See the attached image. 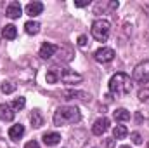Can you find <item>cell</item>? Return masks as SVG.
Masks as SVG:
<instances>
[{"label":"cell","instance_id":"obj_30","mask_svg":"<svg viewBox=\"0 0 149 148\" xmlns=\"http://www.w3.org/2000/svg\"><path fill=\"white\" fill-rule=\"evenodd\" d=\"M144 11H148L149 12V5H144Z\"/></svg>","mask_w":149,"mask_h":148},{"label":"cell","instance_id":"obj_11","mask_svg":"<svg viewBox=\"0 0 149 148\" xmlns=\"http://www.w3.org/2000/svg\"><path fill=\"white\" fill-rule=\"evenodd\" d=\"M57 52V47L54 45V44H49V42H45L42 47H40V52H38V56L42 58V59H50L54 54Z\"/></svg>","mask_w":149,"mask_h":148},{"label":"cell","instance_id":"obj_29","mask_svg":"<svg viewBox=\"0 0 149 148\" xmlns=\"http://www.w3.org/2000/svg\"><path fill=\"white\" fill-rule=\"evenodd\" d=\"M114 138H109V140H106V148H114Z\"/></svg>","mask_w":149,"mask_h":148},{"label":"cell","instance_id":"obj_1","mask_svg":"<svg viewBox=\"0 0 149 148\" xmlns=\"http://www.w3.org/2000/svg\"><path fill=\"white\" fill-rule=\"evenodd\" d=\"M132 91V80L127 73H114L109 80V92L114 96H127Z\"/></svg>","mask_w":149,"mask_h":148},{"label":"cell","instance_id":"obj_22","mask_svg":"<svg viewBox=\"0 0 149 148\" xmlns=\"http://www.w3.org/2000/svg\"><path fill=\"white\" fill-rule=\"evenodd\" d=\"M12 108H14V111L16 110H23L24 106H26V99L23 98V96H19V98H16L14 101H12V105H10Z\"/></svg>","mask_w":149,"mask_h":148},{"label":"cell","instance_id":"obj_19","mask_svg":"<svg viewBox=\"0 0 149 148\" xmlns=\"http://www.w3.org/2000/svg\"><path fill=\"white\" fill-rule=\"evenodd\" d=\"M127 134H128V129L125 125H114L113 127V138L114 140H123Z\"/></svg>","mask_w":149,"mask_h":148},{"label":"cell","instance_id":"obj_5","mask_svg":"<svg viewBox=\"0 0 149 148\" xmlns=\"http://www.w3.org/2000/svg\"><path fill=\"white\" fill-rule=\"evenodd\" d=\"M59 80L64 82V84H70V85H74V84H80L83 80V77L74 72V70H70V68H64V70H59Z\"/></svg>","mask_w":149,"mask_h":148},{"label":"cell","instance_id":"obj_20","mask_svg":"<svg viewBox=\"0 0 149 148\" xmlns=\"http://www.w3.org/2000/svg\"><path fill=\"white\" fill-rule=\"evenodd\" d=\"M24 30H26L28 35H37L38 32H40V23L38 21H28L24 25Z\"/></svg>","mask_w":149,"mask_h":148},{"label":"cell","instance_id":"obj_14","mask_svg":"<svg viewBox=\"0 0 149 148\" xmlns=\"http://www.w3.org/2000/svg\"><path fill=\"white\" fill-rule=\"evenodd\" d=\"M23 136H24V125H21V124H16V125H12V127L9 129V138H10V140L19 141Z\"/></svg>","mask_w":149,"mask_h":148},{"label":"cell","instance_id":"obj_9","mask_svg":"<svg viewBox=\"0 0 149 148\" xmlns=\"http://www.w3.org/2000/svg\"><path fill=\"white\" fill-rule=\"evenodd\" d=\"M14 117H16V111L9 103H2L0 105V120L10 122V120H14Z\"/></svg>","mask_w":149,"mask_h":148},{"label":"cell","instance_id":"obj_16","mask_svg":"<svg viewBox=\"0 0 149 148\" xmlns=\"http://www.w3.org/2000/svg\"><path fill=\"white\" fill-rule=\"evenodd\" d=\"M30 122H31L33 127H42L43 125V117H42L40 110H33L30 113Z\"/></svg>","mask_w":149,"mask_h":148},{"label":"cell","instance_id":"obj_8","mask_svg":"<svg viewBox=\"0 0 149 148\" xmlns=\"http://www.w3.org/2000/svg\"><path fill=\"white\" fill-rule=\"evenodd\" d=\"M108 129H109V120H108L106 117L97 118V120L94 122V125H92V132H94L95 136H102Z\"/></svg>","mask_w":149,"mask_h":148},{"label":"cell","instance_id":"obj_31","mask_svg":"<svg viewBox=\"0 0 149 148\" xmlns=\"http://www.w3.org/2000/svg\"><path fill=\"white\" fill-rule=\"evenodd\" d=\"M120 148H130V147H127V145H123V147H120Z\"/></svg>","mask_w":149,"mask_h":148},{"label":"cell","instance_id":"obj_18","mask_svg":"<svg viewBox=\"0 0 149 148\" xmlns=\"http://www.w3.org/2000/svg\"><path fill=\"white\" fill-rule=\"evenodd\" d=\"M113 115H114V120H118V122H127L128 118H130V111L125 110V108H118V110L113 111Z\"/></svg>","mask_w":149,"mask_h":148},{"label":"cell","instance_id":"obj_21","mask_svg":"<svg viewBox=\"0 0 149 148\" xmlns=\"http://www.w3.org/2000/svg\"><path fill=\"white\" fill-rule=\"evenodd\" d=\"M47 84H56V82H59V70L57 68H50L49 72H47Z\"/></svg>","mask_w":149,"mask_h":148},{"label":"cell","instance_id":"obj_12","mask_svg":"<svg viewBox=\"0 0 149 148\" xmlns=\"http://www.w3.org/2000/svg\"><path fill=\"white\" fill-rule=\"evenodd\" d=\"M5 14H7L10 19H17V18L23 14V7H21V4H19V2H10V4L7 5Z\"/></svg>","mask_w":149,"mask_h":148},{"label":"cell","instance_id":"obj_32","mask_svg":"<svg viewBox=\"0 0 149 148\" xmlns=\"http://www.w3.org/2000/svg\"><path fill=\"white\" fill-rule=\"evenodd\" d=\"M144 148H149V141H148V143H146V147H144Z\"/></svg>","mask_w":149,"mask_h":148},{"label":"cell","instance_id":"obj_27","mask_svg":"<svg viewBox=\"0 0 149 148\" xmlns=\"http://www.w3.org/2000/svg\"><path fill=\"white\" fill-rule=\"evenodd\" d=\"M88 4H90V0H76V2H74L76 7H85V5H88Z\"/></svg>","mask_w":149,"mask_h":148},{"label":"cell","instance_id":"obj_4","mask_svg":"<svg viewBox=\"0 0 149 148\" xmlns=\"http://www.w3.org/2000/svg\"><path fill=\"white\" fill-rule=\"evenodd\" d=\"M132 78L137 82V84H149V59L139 63L135 68H134V73H132Z\"/></svg>","mask_w":149,"mask_h":148},{"label":"cell","instance_id":"obj_3","mask_svg":"<svg viewBox=\"0 0 149 148\" xmlns=\"http://www.w3.org/2000/svg\"><path fill=\"white\" fill-rule=\"evenodd\" d=\"M90 32H92V37L97 42H106L109 38V33H111V23L108 19H95L92 23Z\"/></svg>","mask_w":149,"mask_h":148},{"label":"cell","instance_id":"obj_23","mask_svg":"<svg viewBox=\"0 0 149 148\" xmlns=\"http://www.w3.org/2000/svg\"><path fill=\"white\" fill-rule=\"evenodd\" d=\"M139 101L149 103V85H144V87L139 91Z\"/></svg>","mask_w":149,"mask_h":148},{"label":"cell","instance_id":"obj_10","mask_svg":"<svg viewBox=\"0 0 149 148\" xmlns=\"http://www.w3.org/2000/svg\"><path fill=\"white\" fill-rule=\"evenodd\" d=\"M63 96H64V99H81V101H90V94H87V92H83V91H73V89H70V91H64Z\"/></svg>","mask_w":149,"mask_h":148},{"label":"cell","instance_id":"obj_25","mask_svg":"<svg viewBox=\"0 0 149 148\" xmlns=\"http://www.w3.org/2000/svg\"><path fill=\"white\" fill-rule=\"evenodd\" d=\"M130 140H132L134 145H142V136H141L139 132H132V134H130Z\"/></svg>","mask_w":149,"mask_h":148},{"label":"cell","instance_id":"obj_7","mask_svg":"<svg viewBox=\"0 0 149 148\" xmlns=\"http://www.w3.org/2000/svg\"><path fill=\"white\" fill-rule=\"evenodd\" d=\"M94 58H95L97 63H109V61L114 59V51L111 47H101V49L95 51Z\"/></svg>","mask_w":149,"mask_h":148},{"label":"cell","instance_id":"obj_13","mask_svg":"<svg viewBox=\"0 0 149 148\" xmlns=\"http://www.w3.org/2000/svg\"><path fill=\"white\" fill-rule=\"evenodd\" d=\"M26 14L28 16H31V18H35L38 14H42V11H43V4L42 2H30L28 5H26Z\"/></svg>","mask_w":149,"mask_h":148},{"label":"cell","instance_id":"obj_17","mask_svg":"<svg viewBox=\"0 0 149 148\" xmlns=\"http://www.w3.org/2000/svg\"><path fill=\"white\" fill-rule=\"evenodd\" d=\"M2 35L7 40H14V38L17 37V28L14 25H5V28L2 30Z\"/></svg>","mask_w":149,"mask_h":148},{"label":"cell","instance_id":"obj_2","mask_svg":"<svg viewBox=\"0 0 149 148\" xmlns=\"http://www.w3.org/2000/svg\"><path fill=\"white\" fill-rule=\"evenodd\" d=\"M81 113L76 106H59L54 113V124L56 125H66V124H76L80 122Z\"/></svg>","mask_w":149,"mask_h":148},{"label":"cell","instance_id":"obj_24","mask_svg":"<svg viewBox=\"0 0 149 148\" xmlns=\"http://www.w3.org/2000/svg\"><path fill=\"white\" fill-rule=\"evenodd\" d=\"M14 84H10V82H3L2 85H0V91L3 92V94H10V92H14Z\"/></svg>","mask_w":149,"mask_h":148},{"label":"cell","instance_id":"obj_26","mask_svg":"<svg viewBox=\"0 0 149 148\" xmlns=\"http://www.w3.org/2000/svg\"><path fill=\"white\" fill-rule=\"evenodd\" d=\"M76 44H78L80 47H85V45H87V37H85V35H80V37H78V42H76Z\"/></svg>","mask_w":149,"mask_h":148},{"label":"cell","instance_id":"obj_28","mask_svg":"<svg viewBox=\"0 0 149 148\" xmlns=\"http://www.w3.org/2000/svg\"><path fill=\"white\" fill-rule=\"evenodd\" d=\"M24 148H40V145H38L37 141H28V143L24 145Z\"/></svg>","mask_w":149,"mask_h":148},{"label":"cell","instance_id":"obj_15","mask_svg":"<svg viewBox=\"0 0 149 148\" xmlns=\"http://www.w3.org/2000/svg\"><path fill=\"white\" fill-rule=\"evenodd\" d=\"M61 141V134L59 132H45L43 134V143L47 147H56Z\"/></svg>","mask_w":149,"mask_h":148},{"label":"cell","instance_id":"obj_6","mask_svg":"<svg viewBox=\"0 0 149 148\" xmlns=\"http://www.w3.org/2000/svg\"><path fill=\"white\" fill-rule=\"evenodd\" d=\"M118 2L116 0H104V2H97L95 4V7H94V12L95 14H108V12H113V11H116L118 9Z\"/></svg>","mask_w":149,"mask_h":148}]
</instances>
